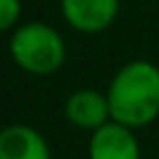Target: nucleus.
I'll use <instances>...</instances> for the list:
<instances>
[{"instance_id":"7ed1b4c3","label":"nucleus","mask_w":159,"mask_h":159,"mask_svg":"<svg viewBox=\"0 0 159 159\" xmlns=\"http://www.w3.org/2000/svg\"><path fill=\"white\" fill-rule=\"evenodd\" d=\"M65 20L80 32H99L112 25L119 0H60Z\"/></svg>"},{"instance_id":"f257e3e1","label":"nucleus","mask_w":159,"mask_h":159,"mask_svg":"<svg viewBox=\"0 0 159 159\" xmlns=\"http://www.w3.org/2000/svg\"><path fill=\"white\" fill-rule=\"evenodd\" d=\"M112 122L122 127H147L159 117V67L149 60L127 62L107 89Z\"/></svg>"},{"instance_id":"39448f33","label":"nucleus","mask_w":159,"mask_h":159,"mask_svg":"<svg viewBox=\"0 0 159 159\" xmlns=\"http://www.w3.org/2000/svg\"><path fill=\"white\" fill-rule=\"evenodd\" d=\"M89 159H139V144L129 127L107 122L89 137Z\"/></svg>"},{"instance_id":"f03ea898","label":"nucleus","mask_w":159,"mask_h":159,"mask_svg":"<svg viewBox=\"0 0 159 159\" xmlns=\"http://www.w3.org/2000/svg\"><path fill=\"white\" fill-rule=\"evenodd\" d=\"M10 55L25 72L50 75L65 62V42L55 27L45 22H25L10 37Z\"/></svg>"},{"instance_id":"423d86ee","label":"nucleus","mask_w":159,"mask_h":159,"mask_svg":"<svg viewBox=\"0 0 159 159\" xmlns=\"http://www.w3.org/2000/svg\"><path fill=\"white\" fill-rule=\"evenodd\" d=\"M0 159H50V147L37 129L10 124L0 132Z\"/></svg>"},{"instance_id":"20e7f679","label":"nucleus","mask_w":159,"mask_h":159,"mask_svg":"<svg viewBox=\"0 0 159 159\" xmlns=\"http://www.w3.org/2000/svg\"><path fill=\"white\" fill-rule=\"evenodd\" d=\"M65 114H67L70 124H75L80 129H92V132H97L99 127H104L112 119L107 94L94 92V89L72 92L65 102Z\"/></svg>"},{"instance_id":"0eeeda50","label":"nucleus","mask_w":159,"mask_h":159,"mask_svg":"<svg viewBox=\"0 0 159 159\" xmlns=\"http://www.w3.org/2000/svg\"><path fill=\"white\" fill-rule=\"evenodd\" d=\"M20 17V0H0V30H10Z\"/></svg>"}]
</instances>
